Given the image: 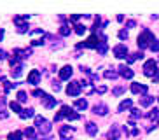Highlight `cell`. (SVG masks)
Wrapping results in <instances>:
<instances>
[{
  "label": "cell",
  "instance_id": "4fadbf2b",
  "mask_svg": "<svg viewBox=\"0 0 159 140\" xmlns=\"http://www.w3.org/2000/svg\"><path fill=\"white\" fill-rule=\"evenodd\" d=\"M40 82V72L39 70H32L28 74V84H39Z\"/></svg>",
  "mask_w": 159,
  "mask_h": 140
},
{
  "label": "cell",
  "instance_id": "8992f818",
  "mask_svg": "<svg viewBox=\"0 0 159 140\" xmlns=\"http://www.w3.org/2000/svg\"><path fill=\"white\" fill-rule=\"evenodd\" d=\"M156 72H157V67H156V61L154 60H147L143 65V74L147 77H154Z\"/></svg>",
  "mask_w": 159,
  "mask_h": 140
},
{
  "label": "cell",
  "instance_id": "1f68e13d",
  "mask_svg": "<svg viewBox=\"0 0 159 140\" xmlns=\"http://www.w3.org/2000/svg\"><path fill=\"white\" fill-rule=\"evenodd\" d=\"M75 33H77V35H84V33H86V26H84V25H77V26H75Z\"/></svg>",
  "mask_w": 159,
  "mask_h": 140
},
{
  "label": "cell",
  "instance_id": "9a60e30c",
  "mask_svg": "<svg viewBox=\"0 0 159 140\" xmlns=\"http://www.w3.org/2000/svg\"><path fill=\"white\" fill-rule=\"evenodd\" d=\"M93 112L94 114H98V116H105V114L108 112V109H107L105 103H96V105L93 107Z\"/></svg>",
  "mask_w": 159,
  "mask_h": 140
},
{
  "label": "cell",
  "instance_id": "3957f363",
  "mask_svg": "<svg viewBox=\"0 0 159 140\" xmlns=\"http://www.w3.org/2000/svg\"><path fill=\"white\" fill-rule=\"evenodd\" d=\"M35 126H37V130L42 133V135H47V133H51L52 126L49 121H46L42 116H35Z\"/></svg>",
  "mask_w": 159,
  "mask_h": 140
},
{
  "label": "cell",
  "instance_id": "7dc6e473",
  "mask_svg": "<svg viewBox=\"0 0 159 140\" xmlns=\"http://www.w3.org/2000/svg\"><path fill=\"white\" fill-rule=\"evenodd\" d=\"M42 140H54V138H51V137H46V138H42Z\"/></svg>",
  "mask_w": 159,
  "mask_h": 140
},
{
  "label": "cell",
  "instance_id": "d6a6232c",
  "mask_svg": "<svg viewBox=\"0 0 159 140\" xmlns=\"http://www.w3.org/2000/svg\"><path fill=\"white\" fill-rule=\"evenodd\" d=\"M105 77H107V79H117V74L114 72L112 68H110V70H107V72H105Z\"/></svg>",
  "mask_w": 159,
  "mask_h": 140
},
{
  "label": "cell",
  "instance_id": "ee69618b",
  "mask_svg": "<svg viewBox=\"0 0 159 140\" xmlns=\"http://www.w3.org/2000/svg\"><path fill=\"white\" fill-rule=\"evenodd\" d=\"M152 81H154V82H159V68H157V72H156V75L152 77Z\"/></svg>",
  "mask_w": 159,
  "mask_h": 140
},
{
  "label": "cell",
  "instance_id": "8d00e7d4",
  "mask_svg": "<svg viewBox=\"0 0 159 140\" xmlns=\"http://www.w3.org/2000/svg\"><path fill=\"white\" fill-rule=\"evenodd\" d=\"M119 39H122V40H126V39H128V32H126V30H121V32H119Z\"/></svg>",
  "mask_w": 159,
  "mask_h": 140
},
{
  "label": "cell",
  "instance_id": "f1b7e54d",
  "mask_svg": "<svg viewBox=\"0 0 159 140\" xmlns=\"http://www.w3.org/2000/svg\"><path fill=\"white\" fill-rule=\"evenodd\" d=\"M96 49H98V53H100V54H105V53H107V49H108L107 42H100V44H98V47H96Z\"/></svg>",
  "mask_w": 159,
  "mask_h": 140
},
{
  "label": "cell",
  "instance_id": "e575fe53",
  "mask_svg": "<svg viewBox=\"0 0 159 140\" xmlns=\"http://www.w3.org/2000/svg\"><path fill=\"white\" fill-rule=\"evenodd\" d=\"M33 96H40V98H44V96H46V93H44V91H42V89H33Z\"/></svg>",
  "mask_w": 159,
  "mask_h": 140
},
{
  "label": "cell",
  "instance_id": "b9f144b4",
  "mask_svg": "<svg viewBox=\"0 0 159 140\" xmlns=\"http://www.w3.org/2000/svg\"><path fill=\"white\" fill-rule=\"evenodd\" d=\"M131 135L135 137V135H138V128H135V126L131 124Z\"/></svg>",
  "mask_w": 159,
  "mask_h": 140
},
{
  "label": "cell",
  "instance_id": "7402d4cb",
  "mask_svg": "<svg viewBox=\"0 0 159 140\" xmlns=\"http://www.w3.org/2000/svg\"><path fill=\"white\" fill-rule=\"evenodd\" d=\"M75 109H79V110H86L88 109V100H75Z\"/></svg>",
  "mask_w": 159,
  "mask_h": 140
},
{
  "label": "cell",
  "instance_id": "cb8c5ba5",
  "mask_svg": "<svg viewBox=\"0 0 159 140\" xmlns=\"http://www.w3.org/2000/svg\"><path fill=\"white\" fill-rule=\"evenodd\" d=\"M142 58H143V54H142V53H133V54L128 56V63H133V61L142 60Z\"/></svg>",
  "mask_w": 159,
  "mask_h": 140
},
{
  "label": "cell",
  "instance_id": "603a6c76",
  "mask_svg": "<svg viewBox=\"0 0 159 140\" xmlns=\"http://www.w3.org/2000/svg\"><path fill=\"white\" fill-rule=\"evenodd\" d=\"M25 135L28 137V138H32V140L37 138V133H35V128H33V126H28V128L25 130Z\"/></svg>",
  "mask_w": 159,
  "mask_h": 140
},
{
  "label": "cell",
  "instance_id": "2e32d148",
  "mask_svg": "<svg viewBox=\"0 0 159 140\" xmlns=\"http://www.w3.org/2000/svg\"><path fill=\"white\" fill-rule=\"evenodd\" d=\"M14 54L18 60H25V58H28L32 54V49H14Z\"/></svg>",
  "mask_w": 159,
  "mask_h": 140
},
{
  "label": "cell",
  "instance_id": "74e56055",
  "mask_svg": "<svg viewBox=\"0 0 159 140\" xmlns=\"http://www.w3.org/2000/svg\"><path fill=\"white\" fill-rule=\"evenodd\" d=\"M150 49H152V51H154V53H157V51H159V40H156L154 44L150 46Z\"/></svg>",
  "mask_w": 159,
  "mask_h": 140
},
{
  "label": "cell",
  "instance_id": "d590c367",
  "mask_svg": "<svg viewBox=\"0 0 159 140\" xmlns=\"http://www.w3.org/2000/svg\"><path fill=\"white\" fill-rule=\"evenodd\" d=\"M51 86H52V89H54V91H60V89H61V86H60V82H58V81H52Z\"/></svg>",
  "mask_w": 159,
  "mask_h": 140
},
{
  "label": "cell",
  "instance_id": "9c48e42d",
  "mask_svg": "<svg viewBox=\"0 0 159 140\" xmlns=\"http://www.w3.org/2000/svg\"><path fill=\"white\" fill-rule=\"evenodd\" d=\"M114 56H116V58H126L128 56V47L124 46V44H117V46L114 47Z\"/></svg>",
  "mask_w": 159,
  "mask_h": 140
},
{
  "label": "cell",
  "instance_id": "4dcf8cb0",
  "mask_svg": "<svg viewBox=\"0 0 159 140\" xmlns=\"http://www.w3.org/2000/svg\"><path fill=\"white\" fill-rule=\"evenodd\" d=\"M26 98H28V95H26V91H18V102H26Z\"/></svg>",
  "mask_w": 159,
  "mask_h": 140
},
{
  "label": "cell",
  "instance_id": "52a82bcc",
  "mask_svg": "<svg viewBox=\"0 0 159 140\" xmlns=\"http://www.w3.org/2000/svg\"><path fill=\"white\" fill-rule=\"evenodd\" d=\"M80 89H82L80 82L74 81V82H70L68 86H66V95H68V96H79V95H80Z\"/></svg>",
  "mask_w": 159,
  "mask_h": 140
},
{
  "label": "cell",
  "instance_id": "836d02e7",
  "mask_svg": "<svg viewBox=\"0 0 159 140\" xmlns=\"http://www.w3.org/2000/svg\"><path fill=\"white\" fill-rule=\"evenodd\" d=\"M114 95H116V96H119V95H122L124 93V88H122V86H117V88H114V91H112Z\"/></svg>",
  "mask_w": 159,
  "mask_h": 140
},
{
  "label": "cell",
  "instance_id": "484cf974",
  "mask_svg": "<svg viewBox=\"0 0 159 140\" xmlns=\"http://www.w3.org/2000/svg\"><path fill=\"white\" fill-rule=\"evenodd\" d=\"M60 33L63 35V37H66V35H70V33H72V30H70L68 25H61V26H60Z\"/></svg>",
  "mask_w": 159,
  "mask_h": 140
},
{
  "label": "cell",
  "instance_id": "ba28073f",
  "mask_svg": "<svg viewBox=\"0 0 159 140\" xmlns=\"http://www.w3.org/2000/svg\"><path fill=\"white\" fill-rule=\"evenodd\" d=\"M131 91H133L135 95H145L147 91H149V88H147V84L133 82V84H131Z\"/></svg>",
  "mask_w": 159,
  "mask_h": 140
},
{
  "label": "cell",
  "instance_id": "d4e9b609",
  "mask_svg": "<svg viewBox=\"0 0 159 140\" xmlns=\"http://www.w3.org/2000/svg\"><path fill=\"white\" fill-rule=\"evenodd\" d=\"M33 116H35V114H33V109H26V110H23L19 114L21 119H28V117H33Z\"/></svg>",
  "mask_w": 159,
  "mask_h": 140
},
{
  "label": "cell",
  "instance_id": "ffe728a7",
  "mask_svg": "<svg viewBox=\"0 0 159 140\" xmlns=\"http://www.w3.org/2000/svg\"><path fill=\"white\" fill-rule=\"evenodd\" d=\"M86 131H88L91 137H96V133H98V126L94 124V123H88V124H86Z\"/></svg>",
  "mask_w": 159,
  "mask_h": 140
},
{
  "label": "cell",
  "instance_id": "30bf717a",
  "mask_svg": "<svg viewBox=\"0 0 159 140\" xmlns=\"http://www.w3.org/2000/svg\"><path fill=\"white\" fill-rule=\"evenodd\" d=\"M72 74H74V70H72L70 65H65L63 68L60 70V79L61 81H68L72 77Z\"/></svg>",
  "mask_w": 159,
  "mask_h": 140
},
{
  "label": "cell",
  "instance_id": "44dd1931",
  "mask_svg": "<svg viewBox=\"0 0 159 140\" xmlns=\"http://www.w3.org/2000/svg\"><path fill=\"white\" fill-rule=\"evenodd\" d=\"M154 100H156L154 96H143L140 100V105H142V107H149V105H152V103H154Z\"/></svg>",
  "mask_w": 159,
  "mask_h": 140
},
{
  "label": "cell",
  "instance_id": "f6af8a7d",
  "mask_svg": "<svg viewBox=\"0 0 159 140\" xmlns=\"http://www.w3.org/2000/svg\"><path fill=\"white\" fill-rule=\"evenodd\" d=\"M128 28H135V21H128Z\"/></svg>",
  "mask_w": 159,
  "mask_h": 140
},
{
  "label": "cell",
  "instance_id": "6da1fadb",
  "mask_svg": "<svg viewBox=\"0 0 159 140\" xmlns=\"http://www.w3.org/2000/svg\"><path fill=\"white\" fill-rule=\"evenodd\" d=\"M138 47L140 49H147V47H150L152 44H154V33L150 32V30H143V32L138 35Z\"/></svg>",
  "mask_w": 159,
  "mask_h": 140
},
{
  "label": "cell",
  "instance_id": "60d3db41",
  "mask_svg": "<svg viewBox=\"0 0 159 140\" xmlns=\"http://www.w3.org/2000/svg\"><path fill=\"white\" fill-rule=\"evenodd\" d=\"M79 18H80L79 14H74V16H70V21H72V23H75V21H79Z\"/></svg>",
  "mask_w": 159,
  "mask_h": 140
},
{
  "label": "cell",
  "instance_id": "ab89813d",
  "mask_svg": "<svg viewBox=\"0 0 159 140\" xmlns=\"http://www.w3.org/2000/svg\"><path fill=\"white\" fill-rule=\"evenodd\" d=\"M105 91H107V86H98L96 88V93H100V95H103Z\"/></svg>",
  "mask_w": 159,
  "mask_h": 140
},
{
  "label": "cell",
  "instance_id": "5b68a950",
  "mask_svg": "<svg viewBox=\"0 0 159 140\" xmlns=\"http://www.w3.org/2000/svg\"><path fill=\"white\" fill-rule=\"evenodd\" d=\"M11 74L12 77H19V75L23 74V65L18 61V58H11Z\"/></svg>",
  "mask_w": 159,
  "mask_h": 140
},
{
  "label": "cell",
  "instance_id": "d6986e66",
  "mask_svg": "<svg viewBox=\"0 0 159 140\" xmlns=\"http://www.w3.org/2000/svg\"><path fill=\"white\" fill-rule=\"evenodd\" d=\"M131 105H133V102H131L129 98H126L124 102H121V103H119V107H117V110H119V112H124V110H128V109H131Z\"/></svg>",
  "mask_w": 159,
  "mask_h": 140
},
{
  "label": "cell",
  "instance_id": "ac0fdd59",
  "mask_svg": "<svg viewBox=\"0 0 159 140\" xmlns=\"http://www.w3.org/2000/svg\"><path fill=\"white\" fill-rule=\"evenodd\" d=\"M74 133V128H68V126H61L60 128V137L61 138H70V135Z\"/></svg>",
  "mask_w": 159,
  "mask_h": 140
},
{
  "label": "cell",
  "instance_id": "7a4b0ae2",
  "mask_svg": "<svg viewBox=\"0 0 159 140\" xmlns=\"http://www.w3.org/2000/svg\"><path fill=\"white\" fill-rule=\"evenodd\" d=\"M61 117H66V119H70V121H77V119H80V114L74 112V109L68 107V105H63V107H61V110L58 112L56 116H54V121H60Z\"/></svg>",
  "mask_w": 159,
  "mask_h": 140
},
{
  "label": "cell",
  "instance_id": "bcb514c9",
  "mask_svg": "<svg viewBox=\"0 0 159 140\" xmlns=\"http://www.w3.org/2000/svg\"><path fill=\"white\" fill-rule=\"evenodd\" d=\"M4 39V30H0V40Z\"/></svg>",
  "mask_w": 159,
  "mask_h": 140
},
{
  "label": "cell",
  "instance_id": "7c38bea8",
  "mask_svg": "<svg viewBox=\"0 0 159 140\" xmlns=\"http://www.w3.org/2000/svg\"><path fill=\"white\" fill-rule=\"evenodd\" d=\"M119 75H122L124 79H131L133 75H135V72L129 68V67H124V65H121L119 67Z\"/></svg>",
  "mask_w": 159,
  "mask_h": 140
},
{
  "label": "cell",
  "instance_id": "5bb4252c",
  "mask_svg": "<svg viewBox=\"0 0 159 140\" xmlns=\"http://www.w3.org/2000/svg\"><path fill=\"white\" fill-rule=\"evenodd\" d=\"M119 135H121V128H119L117 124L110 126V130H108V138H110V140H117V138H119Z\"/></svg>",
  "mask_w": 159,
  "mask_h": 140
},
{
  "label": "cell",
  "instance_id": "83f0119b",
  "mask_svg": "<svg viewBox=\"0 0 159 140\" xmlns=\"http://www.w3.org/2000/svg\"><path fill=\"white\" fill-rule=\"evenodd\" d=\"M9 107H11V110H14V112H19V114H21V105H19V102H11L9 103Z\"/></svg>",
  "mask_w": 159,
  "mask_h": 140
},
{
  "label": "cell",
  "instance_id": "277c9868",
  "mask_svg": "<svg viewBox=\"0 0 159 140\" xmlns=\"http://www.w3.org/2000/svg\"><path fill=\"white\" fill-rule=\"evenodd\" d=\"M28 18H30L28 14H26V16H14V25L18 26V32H19V33L28 32V25H26Z\"/></svg>",
  "mask_w": 159,
  "mask_h": 140
},
{
  "label": "cell",
  "instance_id": "f546056e",
  "mask_svg": "<svg viewBox=\"0 0 159 140\" xmlns=\"http://www.w3.org/2000/svg\"><path fill=\"white\" fill-rule=\"evenodd\" d=\"M21 138H23V133L21 131H14V133L9 135V140H21Z\"/></svg>",
  "mask_w": 159,
  "mask_h": 140
},
{
  "label": "cell",
  "instance_id": "e0dca14e",
  "mask_svg": "<svg viewBox=\"0 0 159 140\" xmlns=\"http://www.w3.org/2000/svg\"><path fill=\"white\" fill-rule=\"evenodd\" d=\"M42 103H44V107H47V109H52L54 105H56V98H52V96H49V95H46V96L42 98Z\"/></svg>",
  "mask_w": 159,
  "mask_h": 140
},
{
  "label": "cell",
  "instance_id": "f35d334b",
  "mask_svg": "<svg viewBox=\"0 0 159 140\" xmlns=\"http://www.w3.org/2000/svg\"><path fill=\"white\" fill-rule=\"evenodd\" d=\"M42 44H44L42 39H40V40H39V39H33L32 40V46H42Z\"/></svg>",
  "mask_w": 159,
  "mask_h": 140
},
{
  "label": "cell",
  "instance_id": "c3c4849f",
  "mask_svg": "<svg viewBox=\"0 0 159 140\" xmlns=\"http://www.w3.org/2000/svg\"><path fill=\"white\" fill-rule=\"evenodd\" d=\"M157 100H159V98H157Z\"/></svg>",
  "mask_w": 159,
  "mask_h": 140
},
{
  "label": "cell",
  "instance_id": "7bdbcfd3",
  "mask_svg": "<svg viewBox=\"0 0 159 140\" xmlns=\"http://www.w3.org/2000/svg\"><path fill=\"white\" fill-rule=\"evenodd\" d=\"M7 58V54H5V51L4 49H0V60H5Z\"/></svg>",
  "mask_w": 159,
  "mask_h": 140
},
{
  "label": "cell",
  "instance_id": "8fae6325",
  "mask_svg": "<svg viewBox=\"0 0 159 140\" xmlns=\"http://www.w3.org/2000/svg\"><path fill=\"white\" fill-rule=\"evenodd\" d=\"M98 44H100V42H98V37H96V35H91L88 40L82 42V44H79L77 47H98Z\"/></svg>",
  "mask_w": 159,
  "mask_h": 140
},
{
  "label": "cell",
  "instance_id": "4316f807",
  "mask_svg": "<svg viewBox=\"0 0 159 140\" xmlns=\"http://www.w3.org/2000/svg\"><path fill=\"white\" fill-rule=\"evenodd\" d=\"M147 117H149L150 121H156V119L159 117V110H157V109H152V110L147 114Z\"/></svg>",
  "mask_w": 159,
  "mask_h": 140
}]
</instances>
